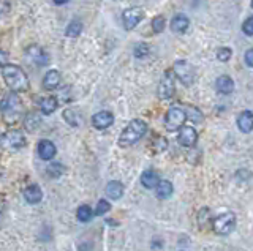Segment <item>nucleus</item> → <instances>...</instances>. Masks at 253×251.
I'll use <instances>...</instances> for the list:
<instances>
[{"instance_id": "obj_1", "label": "nucleus", "mask_w": 253, "mask_h": 251, "mask_svg": "<svg viewBox=\"0 0 253 251\" xmlns=\"http://www.w3.org/2000/svg\"><path fill=\"white\" fill-rule=\"evenodd\" d=\"M2 74L6 85L13 90V93L16 92H25L29 89V79L27 74L24 73V70L18 65H10L6 64L2 67Z\"/></svg>"}, {"instance_id": "obj_2", "label": "nucleus", "mask_w": 253, "mask_h": 251, "mask_svg": "<svg viewBox=\"0 0 253 251\" xmlns=\"http://www.w3.org/2000/svg\"><path fill=\"white\" fill-rule=\"evenodd\" d=\"M145 131H147V125H145V122L139 120V118H135V120H131L125 127L122 133H120L119 146H122V147L133 146V144H136L145 134Z\"/></svg>"}, {"instance_id": "obj_3", "label": "nucleus", "mask_w": 253, "mask_h": 251, "mask_svg": "<svg viewBox=\"0 0 253 251\" xmlns=\"http://www.w3.org/2000/svg\"><path fill=\"white\" fill-rule=\"evenodd\" d=\"M0 111H2L6 123H15L19 120V117L22 114V104L16 93H10V95H6L2 100V103H0Z\"/></svg>"}, {"instance_id": "obj_4", "label": "nucleus", "mask_w": 253, "mask_h": 251, "mask_svg": "<svg viewBox=\"0 0 253 251\" xmlns=\"http://www.w3.org/2000/svg\"><path fill=\"white\" fill-rule=\"evenodd\" d=\"M187 120L185 116V109L181 108V106H173L168 112H166V118H164V127L169 131H176L182 128L183 122Z\"/></svg>"}, {"instance_id": "obj_5", "label": "nucleus", "mask_w": 253, "mask_h": 251, "mask_svg": "<svg viewBox=\"0 0 253 251\" xmlns=\"http://www.w3.org/2000/svg\"><path fill=\"white\" fill-rule=\"evenodd\" d=\"M24 144H25L24 134L19 130H10L0 137V147L5 150H11V152L24 147Z\"/></svg>"}, {"instance_id": "obj_6", "label": "nucleus", "mask_w": 253, "mask_h": 251, "mask_svg": "<svg viewBox=\"0 0 253 251\" xmlns=\"http://www.w3.org/2000/svg\"><path fill=\"white\" fill-rule=\"evenodd\" d=\"M236 226V217L233 213H221L214 219V231L220 235H226Z\"/></svg>"}, {"instance_id": "obj_7", "label": "nucleus", "mask_w": 253, "mask_h": 251, "mask_svg": "<svg viewBox=\"0 0 253 251\" xmlns=\"http://www.w3.org/2000/svg\"><path fill=\"white\" fill-rule=\"evenodd\" d=\"M174 73L185 85H190L195 81V70L187 60H177L174 64Z\"/></svg>"}, {"instance_id": "obj_8", "label": "nucleus", "mask_w": 253, "mask_h": 251, "mask_svg": "<svg viewBox=\"0 0 253 251\" xmlns=\"http://www.w3.org/2000/svg\"><path fill=\"white\" fill-rule=\"evenodd\" d=\"M174 73L166 71L160 81V85H158V97H160V100H169L174 95Z\"/></svg>"}, {"instance_id": "obj_9", "label": "nucleus", "mask_w": 253, "mask_h": 251, "mask_svg": "<svg viewBox=\"0 0 253 251\" xmlns=\"http://www.w3.org/2000/svg\"><path fill=\"white\" fill-rule=\"evenodd\" d=\"M143 10L139 8V7H133V8H128V10H125L124 11V15H122V19H124V26L126 30H131V29H135L139 21L143 19Z\"/></svg>"}, {"instance_id": "obj_10", "label": "nucleus", "mask_w": 253, "mask_h": 251, "mask_svg": "<svg viewBox=\"0 0 253 251\" xmlns=\"http://www.w3.org/2000/svg\"><path fill=\"white\" fill-rule=\"evenodd\" d=\"M92 123L97 130H106L114 123V116L109 111H100L92 117Z\"/></svg>"}, {"instance_id": "obj_11", "label": "nucleus", "mask_w": 253, "mask_h": 251, "mask_svg": "<svg viewBox=\"0 0 253 251\" xmlns=\"http://www.w3.org/2000/svg\"><path fill=\"white\" fill-rule=\"evenodd\" d=\"M196 139H198V133L196 130L192 127H182L179 131V142L185 147H192L195 146Z\"/></svg>"}, {"instance_id": "obj_12", "label": "nucleus", "mask_w": 253, "mask_h": 251, "mask_svg": "<svg viewBox=\"0 0 253 251\" xmlns=\"http://www.w3.org/2000/svg\"><path fill=\"white\" fill-rule=\"evenodd\" d=\"M59 84H60V73L57 70H51V71H48L46 74H44L43 87L46 90H54V89L59 87Z\"/></svg>"}, {"instance_id": "obj_13", "label": "nucleus", "mask_w": 253, "mask_h": 251, "mask_svg": "<svg viewBox=\"0 0 253 251\" xmlns=\"http://www.w3.org/2000/svg\"><path fill=\"white\" fill-rule=\"evenodd\" d=\"M55 146L51 141H41L38 144V155H40L41 160H53L55 155Z\"/></svg>"}, {"instance_id": "obj_14", "label": "nucleus", "mask_w": 253, "mask_h": 251, "mask_svg": "<svg viewBox=\"0 0 253 251\" xmlns=\"http://www.w3.org/2000/svg\"><path fill=\"white\" fill-rule=\"evenodd\" d=\"M169 26H171V30H173L174 33H183L188 29L190 21L185 15H177L173 17V21H171Z\"/></svg>"}, {"instance_id": "obj_15", "label": "nucleus", "mask_w": 253, "mask_h": 251, "mask_svg": "<svg viewBox=\"0 0 253 251\" xmlns=\"http://www.w3.org/2000/svg\"><path fill=\"white\" fill-rule=\"evenodd\" d=\"M24 198L27 201L29 204H36L40 202L41 198H43V193H41V188L38 185H30L24 190Z\"/></svg>"}, {"instance_id": "obj_16", "label": "nucleus", "mask_w": 253, "mask_h": 251, "mask_svg": "<svg viewBox=\"0 0 253 251\" xmlns=\"http://www.w3.org/2000/svg\"><path fill=\"white\" fill-rule=\"evenodd\" d=\"M122 194H124V185L120 184V182L117 180H112L106 186V196L109 198V199H120L122 198Z\"/></svg>"}, {"instance_id": "obj_17", "label": "nucleus", "mask_w": 253, "mask_h": 251, "mask_svg": "<svg viewBox=\"0 0 253 251\" xmlns=\"http://www.w3.org/2000/svg\"><path fill=\"white\" fill-rule=\"evenodd\" d=\"M215 87H217V90L220 93H223V95H230L234 90V81L230 76H220L217 79V83H215Z\"/></svg>"}, {"instance_id": "obj_18", "label": "nucleus", "mask_w": 253, "mask_h": 251, "mask_svg": "<svg viewBox=\"0 0 253 251\" xmlns=\"http://www.w3.org/2000/svg\"><path fill=\"white\" fill-rule=\"evenodd\" d=\"M237 125H239V130L240 131H244V133H250V131H252V125H253L252 111H244L242 114L239 116V118H237Z\"/></svg>"}, {"instance_id": "obj_19", "label": "nucleus", "mask_w": 253, "mask_h": 251, "mask_svg": "<svg viewBox=\"0 0 253 251\" xmlns=\"http://www.w3.org/2000/svg\"><path fill=\"white\" fill-rule=\"evenodd\" d=\"M173 194V185L168 180H158L157 184V196L160 199H168Z\"/></svg>"}, {"instance_id": "obj_20", "label": "nucleus", "mask_w": 253, "mask_h": 251, "mask_svg": "<svg viewBox=\"0 0 253 251\" xmlns=\"http://www.w3.org/2000/svg\"><path fill=\"white\" fill-rule=\"evenodd\" d=\"M29 55H30V57L34 59L40 67L48 65V55L43 52L41 48H30V49H29Z\"/></svg>"}, {"instance_id": "obj_21", "label": "nucleus", "mask_w": 253, "mask_h": 251, "mask_svg": "<svg viewBox=\"0 0 253 251\" xmlns=\"http://www.w3.org/2000/svg\"><path fill=\"white\" fill-rule=\"evenodd\" d=\"M57 98L54 97H48V98H44L41 104H40V108H41V112L44 116H49V114H53V112L57 109Z\"/></svg>"}, {"instance_id": "obj_22", "label": "nucleus", "mask_w": 253, "mask_h": 251, "mask_svg": "<svg viewBox=\"0 0 253 251\" xmlns=\"http://www.w3.org/2000/svg\"><path fill=\"white\" fill-rule=\"evenodd\" d=\"M141 184L145 188H154V186H157V184H158V174L154 172V171H145L141 175Z\"/></svg>"}, {"instance_id": "obj_23", "label": "nucleus", "mask_w": 253, "mask_h": 251, "mask_svg": "<svg viewBox=\"0 0 253 251\" xmlns=\"http://www.w3.org/2000/svg\"><path fill=\"white\" fill-rule=\"evenodd\" d=\"M81 30H82V24L79 21H72L65 30V35L70 36V38H76L81 33Z\"/></svg>"}, {"instance_id": "obj_24", "label": "nucleus", "mask_w": 253, "mask_h": 251, "mask_svg": "<svg viewBox=\"0 0 253 251\" xmlns=\"http://www.w3.org/2000/svg\"><path fill=\"white\" fill-rule=\"evenodd\" d=\"M76 217H78V219L82 223L90 221L92 219V209L89 205H81L78 209V212H76Z\"/></svg>"}, {"instance_id": "obj_25", "label": "nucleus", "mask_w": 253, "mask_h": 251, "mask_svg": "<svg viewBox=\"0 0 253 251\" xmlns=\"http://www.w3.org/2000/svg\"><path fill=\"white\" fill-rule=\"evenodd\" d=\"M46 172L51 177H60V175L65 172V167H63L60 163H51V165L46 167Z\"/></svg>"}, {"instance_id": "obj_26", "label": "nucleus", "mask_w": 253, "mask_h": 251, "mask_svg": "<svg viewBox=\"0 0 253 251\" xmlns=\"http://www.w3.org/2000/svg\"><path fill=\"white\" fill-rule=\"evenodd\" d=\"M185 116H187V118H190V120L195 122V123H199L202 120V114L199 112V109L193 108V106H188Z\"/></svg>"}, {"instance_id": "obj_27", "label": "nucleus", "mask_w": 253, "mask_h": 251, "mask_svg": "<svg viewBox=\"0 0 253 251\" xmlns=\"http://www.w3.org/2000/svg\"><path fill=\"white\" fill-rule=\"evenodd\" d=\"M166 27V19H164L163 16H157L154 17V21H152V29H154L155 33H160L163 32V29Z\"/></svg>"}, {"instance_id": "obj_28", "label": "nucleus", "mask_w": 253, "mask_h": 251, "mask_svg": "<svg viewBox=\"0 0 253 251\" xmlns=\"http://www.w3.org/2000/svg\"><path fill=\"white\" fill-rule=\"evenodd\" d=\"M38 123H40V117L36 114H29L27 118H25V127H27L30 131H34Z\"/></svg>"}, {"instance_id": "obj_29", "label": "nucleus", "mask_w": 253, "mask_h": 251, "mask_svg": "<svg viewBox=\"0 0 253 251\" xmlns=\"http://www.w3.org/2000/svg\"><path fill=\"white\" fill-rule=\"evenodd\" d=\"M74 117H78V116H76V112L72 111V109H67L65 112H63V118H65L70 125H73V127H76L78 123H81V118H76V120H73Z\"/></svg>"}, {"instance_id": "obj_30", "label": "nucleus", "mask_w": 253, "mask_h": 251, "mask_svg": "<svg viewBox=\"0 0 253 251\" xmlns=\"http://www.w3.org/2000/svg\"><path fill=\"white\" fill-rule=\"evenodd\" d=\"M231 49L230 48H220L218 51H217V59L220 62H228L231 59Z\"/></svg>"}, {"instance_id": "obj_31", "label": "nucleus", "mask_w": 253, "mask_h": 251, "mask_svg": "<svg viewBox=\"0 0 253 251\" xmlns=\"http://www.w3.org/2000/svg\"><path fill=\"white\" fill-rule=\"evenodd\" d=\"M109 209H111V205H109V202H108V201H105V199H101V201H98V204H97V215H105L106 212H109Z\"/></svg>"}, {"instance_id": "obj_32", "label": "nucleus", "mask_w": 253, "mask_h": 251, "mask_svg": "<svg viewBox=\"0 0 253 251\" xmlns=\"http://www.w3.org/2000/svg\"><path fill=\"white\" fill-rule=\"evenodd\" d=\"M147 54H149V45L141 43V45L135 46V55L136 57H144V55H147Z\"/></svg>"}, {"instance_id": "obj_33", "label": "nucleus", "mask_w": 253, "mask_h": 251, "mask_svg": "<svg viewBox=\"0 0 253 251\" xmlns=\"http://www.w3.org/2000/svg\"><path fill=\"white\" fill-rule=\"evenodd\" d=\"M242 30H244V33L247 36L253 35V19H252V17H247V21L242 24Z\"/></svg>"}, {"instance_id": "obj_34", "label": "nucleus", "mask_w": 253, "mask_h": 251, "mask_svg": "<svg viewBox=\"0 0 253 251\" xmlns=\"http://www.w3.org/2000/svg\"><path fill=\"white\" fill-rule=\"evenodd\" d=\"M245 64L247 67H253V51L249 49V51L245 52Z\"/></svg>"}, {"instance_id": "obj_35", "label": "nucleus", "mask_w": 253, "mask_h": 251, "mask_svg": "<svg viewBox=\"0 0 253 251\" xmlns=\"http://www.w3.org/2000/svg\"><path fill=\"white\" fill-rule=\"evenodd\" d=\"M6 60H8V54H6L5 51H0V68L6 65Z\"/></svg>"}, {"instance_id": "obj_36", "label": "nucleus", "mask_w": 253, "mask_h": 251, "mask_svg": "<svg viewBox=\"0 0 253 251\" xmlns=\"http://www.w3.org/2000/svg\"><path fill=\"white\" fill-rule=\"evenodd\" d=\"M54 2H55L57 5H63V3H67L68 0H54Z\"/></svg>"}, {"instance_id": "obj_37", "label": "nucleus", "mask_w": 253, "mask_h": 251, "mask_svg": "<svg viewBox=\"0 0 253 251\" xmlns=\"http://www.w3.org/2000/svg\"><path fill=\"white\" fill-rule=\"evenodd\" d=\"M0 137H2V134H0Z\"/></svg>"}]
</instances>
